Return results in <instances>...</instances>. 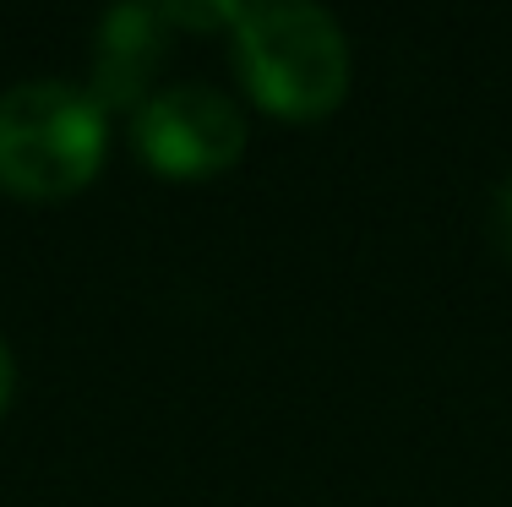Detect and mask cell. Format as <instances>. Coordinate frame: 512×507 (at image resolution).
<instances>
[{
	"mask_svg": "<svg viewBox=\"0 0 512 507\" xmlns=\"http://www.w3.org/2000/svg\"><path fill=\"white\" fill-rule=\"evenodd\" d=\"M240 82L289 120H316L349 93V39L311 0H262L235 11Z\"/></svg>",
	"mask_w": 512,
	"mask_h": 507,
	"instance_id": "6da1fadb",
	"label": "cell"
},
{
	"mask_svg": "<svg viewBox=\"0 0 512 507\" xmlns=\"http://www.w3.org/2000/svg\"><path fill=\"white\" fill-rule=\"evenodd\" d=\"M104 104L66 77L11 82L0 93V186L71 197L104 164Z\"/></svg>",
	"mask_w": 512,
	"mask_h": 507,
	"instance_id": "7a4b0ae2",
	"label": "cell"
},
{
	"mask_svg": "<svg viewBox=\"0 0 512 507\" xmlns=\"http://www.w3.org/2000/svg\"><path fill=\"white\" fill-rule=\"evenodd\" d=\"M137 148L164 175L202 180L246 153V115L207 82H175L137 104Z\"/></svg>",
	"mask_w": 512,
	"mask_h": 507,
	"instance_id": "3957f363",
	"label": "cell"
},
{
	"mask_svg": "<svg viewBox=\"0 0 512 507\" xmlns=\"http://www.w3.org/2000/svg\"><path fill=\"white\" fill-rule=\"evenodd\" d=\"M164 22H169V6H115L99 22V55H93L88 93L104 110L142 99L158 55H164Z\"/></svg>",
	"mask_w": 512,
	"mask_h": 507,
	"instance_id": "277c9868",
	"label": "cell"
},
{
	"mask_svg": "<svg viewBox=\"0 0 512 507\" xmlns=\"http://www.w3.org/2000/svg\"><path fill=\"white\" fill-rule=\"evenodd\" d=\"M491 235H496V251L512 262V175L502 180V191L491 202Z\"/></svg>",
	"mask_w": 512,
	"mask_h": 507,
	"instance_id": "5b68a950",
	"label": "cell"
},
{
	"mask_svg": "<svg viewBox=\"0 0 512 507\" xmlns=\"http://www.w3.org/2000/svg\"><path fill=\"white\" fill-rule=\"evenodd\" d=\"M11 393H17V366H11V349H6V338H0V415H6Z\"/></svg>",
	"mask_w": 512,
	"mask_h": 507,
	"instance_id": "8992f818",
	"label": "cell"
}]
</instances>
